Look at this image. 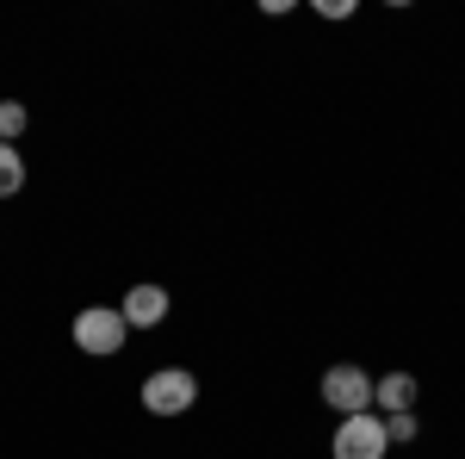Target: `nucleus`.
<instances>
[{
  "label": "nucleus",
  "mask_w": 465,
  "mask_h": 459,
  "mask_svg": "<svg viewBox=\"0 0 465 459\" xmlns=\"http://www.w3.org/2000/svg\"><path fill=\"white\" fill-rule=\"evenodd\" d=\"M124 335H131V323L118 304H87L81 317H74V348L94 354V360H106V354L124 348Z\"/></svg>",
  "instance_id": "f257e3e1"
},
{
  "label": "nucleus",
  "mask_w": 465,
  "mask_h": 459,
  "mask_svg": "<svg viewBox=\"0 0 465 459\" xmlns=\"http://www.w3.org/2000/svg\"><path fill=\"white\" fill-rule=\"evenodd\" d=\"M143 410L149 416H186L193 404H199V379L186 373V366H162V373H149L143 379Z\"/></svg>",
  "instance_id": "f03ea898"
},
{
  "label": "nucleus",
  "mask_w": 465,
  "mask_h": 459,
  "mask_svg": "<svg viewBox=\"0 0 465 459\" xmlns=\"http://www.w3.org/2000/svg\"><path fill=\"white\" fill-rule=\"evenodd\" d=\"M335 459H385L391 454V434H385V416L379 410H366V416H341L335 428Z\"/></svg>",
  "instance_id": "7ed1b4c3"
},
{
  "label": "nucleus",
  "mask_w": 465,
  "mask_h": 459,
  "mask_svg": "<svg viewBox=\"0 0 465 459\" xmlns=\"http://www.w3.org/2000/svg\"><path fill=\"white\" fill-rule=\"evenodd\" d=\"M372 385H379V379H366V366H348V360H341V366L322 373V404H329L335 416H366V410H372Z\"/></svg>",
  "instance_id": "20e7f679"
},
{
  "label": "nucleus",
  "mask_w": 465,
  "mask_h": 459,
  "mask_svg": "<svg viewBox=\"0 0 465 459\" xmlns=\"http://www.w3.org/2000/svg\"><path fill=\"white\" fill-rule=\"evenodd\" d=\"M168 304H174V298H168V285H131V292H124V298H118V311H124V323H131V329H155V323H168Z\"/></svg>",
  "instance_id": "39448f33"
},
{
  "label": "nucleus",
  "mask_w": 465,
  "mask_h": 459,
  "mask_svg": "<svg viewBox=\"0 0 465 459\" xmlns=\"http://www.w3.org/2000/svg\"><path fill=\"white\" fill-rule=\"evenodd\" d=\"M416 397H422L416 373H385V379L372 385V410H385V416H410V410H416Z\"/></svg>",
  "instance_id": "423d86ee"
},
{
  "label": "nucleus",
  "mask_w": 465,
  "mask_h": 459,
  "mask_svg": "<svg viewBox=\"0 0 465 459\" xmlns=\"http://www.w3.org/2000/svg\"><path fill=\"white\" fill-rule=\"evenodd\" d=\"M25 193V155L19 143H0V199H19Z\"/></svg>",
  "instance_id": "0eeeda50"
},
{
  "label": "nucleus",
  "mask_w": 465,
  "mask_h": 459,
  "mask_svg": "<svg viewBox=\"0 0 465 459\" xmlns=\"http://www.w3.org/2000/svg\"><path fill=\"white\" fill-rule=\"evenodd\" d=\"M25 125H32V112L19 106V100H0V143H19Z\"/></svg>",
  "instance_id": "6e6552de"
},
{
  "label": "nucleus",
  "mask_w": 465,
  "mask_h": 459,
  "mask_svg": "<svg viewBox=\"0 0 465 459\" xmlns=\"http://www.w3.org/2000/svg\"><path fill=\"white\" fill-rule=\"evenodd\" d=\"M385 434H391V447H410V441L422 434V423H416V410H410V416H385Z\"/></svg>",
  "instance_id": "1a4fd4ad"
},
{
  "label": "nucleus",
  "mask_w": 465,
  "mask_h": 459,
  "mask_svg": "<svg viewBox=\"0 0 465 459\" xmlns=\"http://www.w3.org/2000/svg\"><path fill=\"white\" fill-rule=\"evenodd\" d=\"M322 19H354V0H317Z\"/></svg>",
  "instance_id": "9d476101"
}]
</instances>
